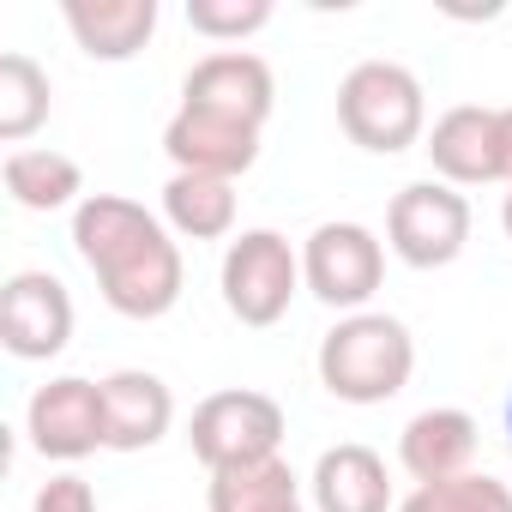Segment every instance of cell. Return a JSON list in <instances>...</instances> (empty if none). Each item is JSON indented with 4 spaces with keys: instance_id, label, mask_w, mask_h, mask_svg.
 Masks as SVG:
<instances>
[{
    "instance_id": "1",
    "label": "cell",
    "mask_w": 512,
    "mask_h": 512,
    "mask_svg": "<svg viewBox=\"0 0 512 512\" xmlns=\"http://www.w3.org/2000/svg\"><path fill=\"white\" fill-rule=\"evenodd\" d=\"M73 247L121 320H163L187 290V266H181L169 223L151 217L139 199H121V193L79 199Z\"/></svg>"
},
{
    "instance_id": "2",
    "label": "cell",
    "mask_w": 512,
    "mask_h": 512,
    "mask_svg": "<svg viewBox=\"0 0 512 512\" xmlns=\"http://www.w3.org/2000/svg\"><path fill=\"white\" fill-rule=\"evenodd\" d=\"M416 374V338L398 314H344L320 338V386L338 404H386Z\"/></svg>"
},
{
    "instance_id": "3",
    "label": "cell",
    "mask_w": 512,
    "mask_h": 512,
    "mask_svg": "<svg viewBox=\"0 0 512 512\" xmlns=\"http://www.w3.org/2000/svg\"><path fill=\"white\" fill-rule=\"evenodd\" d=\"M338 127L350 145L374 157H398L416 139H428V97L422 79L398 61H362L338 85Z\"/></svg>"
},
{
    "instance_id": "4",
    "label": "cell",
    "mask_w": 512,
    "mask_h": 512,
    "mask_svg": "<svg viewBox=\"0 0 512 512\" xmlns=\"http://www.w3.org/2000/svg\"><path fill=\"white\" fill-rule=\"evenodd\" d=\"M223 308L253 326V332H266L290 314L296 290H302V253L290 247V235L278 229H241L229 247H223Z\"/></svg>"
},
{
    "instance_id": "5",
    "label": "cell",
    "mask_w": 512,
    "mask_h": 512,
    "mask_svg": "<svg viewBox=\"0 0 512 512\" xmlns=\"http://www.w3.org/2000/svg\"><path fill=\"white\" fill-rule=\"evenodd\" d=\"M187 446H193V458L211 476L217 470H235V464L278 458V446H284V404L266 398V392H253V386L211 392V398L193 404Z\"/></svg>"
},
{
    "instance_id": "6",
    "label": "cell",
    "mask_w": 512,
    "mask_h": 512,
    "mask_svg": "<svg viewBox=\"0 0 512 512\" xmlns=\"http://www.w3.org/2000/svg\"><path fill=\"white\" fill-rule=\"evenodd\" d=\"M470 241V199L446 181H410L392 193L386 211V247L410 272H440L452 266Z\"/></svg>"
},
{
    "instance_id": "7",
    "label": "cell",
    "mask_w": 512,
    "mask_h": 512,
    "mask_svg": "<svg viewBox=\"0 0 512 512\" xmlns=\"http://www.w3.org/2000/svg\"><path fill=\"white\" fill-rule=\"evenodd\" d=\"M302 284L338 314H368L374 290L386 284L380 235L368 223H320L302 241Z\"/></svg>"
},
{
    "instance_id": "8",
    "label": "cell",
    "mask_w": 512,
    "mask_h": 512,
    "mask_svg": "<svg viewBox=\"0 0 512 512\" xmlns=\"http://www.w3.org/2000/svg\"><path fill=\"white\" fill-rule=\"evenodd\" d=\"M25 434L55 464H79L97 446H109V428H103V380L61 374V380L37 386L31 404H25Z\"/></svg>"
},
{
    "instance_id": "9",
    "label": "cell",
    "mask_w": 512,
    "mask_h": 512,
    "mask_svg": "<svg viewBox=\"0 0 512 512\" xmlns=\"http://www.w3.org/2000/svg\"><path fill=\"white\" fill-rule=\"evenodd\" d=\"M0 344L19 362H49L73 344V296L55 272H13L0 290Z\"/></svg>"
},
{
    "instance_id": "10",
    "label": "cell",
    "mask_w": 512,
    "mask_h": 512,
    "mask_svg": "<svg viewBox=\"0 0 512 512\" xmlns=\"http://www.w3.org/2000/svg\"><path fill=\"white\" fill-rule=\"evenodd\" d=\"M163 151L181 175H217L235 181L260 163V127H247L235 115H211V109H175L163 127Z\"/></svg>"
},
{
    "instance_id": "11",
    "label": "cell",
    "mask_w": 512,
    "mask_h": 512,
    "mask_svg": "<svg viewBox=\"0 0 512 512\" xmlns=\"http://www.w3.org/2000/svg\"><path fill=\"white\" fill-rule=\"evenodd\" d=\"M181 103L187 109H211V115H235L247 127H266L272 103H278V79L260 55L247 49H217L205 55L187 79H181Z\"/></svg>"
},
{
    "instance_id": "12",
    "label": "cell",
    "mask_w": 512,
    "mask_h": 512,
    "mask_svg": "<svg viewBox=\"0 0 512 512\" xmlns=\"http://www.w3.org/2000/svg\"><path fill=\"white\" fill-rule=\"evenodd\" d=\"M422 151H428V163H434V175H440L446 187L500 181V121H494V109H482V103L446 109V115L428 127Z\"/></svg>"
},
{
    "instance_id": "13",
    "label": "cell",
    "mask_w": 512,
    "mask_h": 512,
    "mask_svg": "<svg viewBox=\"0 0 512 512\" xmlns=\"http://www.w3.org/2000/svg\"><path fill=\"white\" fill-rule=\"evenodd\" d=\"M175 422V392L145 368H115L103 380V428L109 452H151Z\"/></svg>"
},
{
    "instance_id": "14",
    "label": "cell",
    "mask_w": 512,
    "mask_h": 512,
    "mask_svg": "<svg viewBox=\"0 0 512 512\" xmlns=\"http://www.w3.org/2000/svg\"><path fill=\"white\" fill-rule=\"evenodd\" d=\"M476 416L470 410H422L404 422L398 434V464L416 476V482H446V476H464L470 458H476Z\"/></svg>"
},
{
    "instance_id": "15",
    "label": "cell",
    "mask_w": 512,
    "mask_h": 512,
    "mask_svg": "<svg viewBox=\"0 0 512 512\" xmlns=\"http://www.w3.org/2000/svg\"><path fill=\"white\" fill-rule=\"evenodd\" d=\"M314 506L320 512H392L386 458L362 440L326 446L320 464H314Z\"/></svg>"
},
{
    "instance_id": "16",
    "label": "cell",
    "mask_w": 512,
    "mask_h": 512,
    "mask_svg": "<svg viewBox=\"0 0 512 512\" xmlns=\"http://www.w3.org/2000/svg\"><path fill=\"white\" fill-rule=\"evenodd\" d=\"M61 19L91 61H133L157 31V0H67Z\"/></svg>"
},
{
    "instance_id": "17",
    "label": "cell",
    "mask_w": 512,
    "mask_h": 512,
    "mask_svg": "<svg viewBox=\"0 0 512 512\" xmlns=\"http://www.w3.org/2000/svg\"><path fill=\"white\" fill-rule=\"evenodd\" d=\"M163 223L187 241H235V181L217 175H169L163 181Z\"/></svg>"
},
{
    "instance_id": "18",
    "label": "cell",
    "mask_w": 512,
    "mask_h": 512,
    "mask_svg": "<svg viewBox=\"0 0 512 512\" xmlns=\"http://www.w3.org/2000/svg\"><path fill=\"white\" fill-rule=\"evenodd\" d=\"M0 181H7L13 205H25V211H67V205L85 193V169H79L67 151H49V145L7 151Z\"/></svg>"
},
{
    "instance_id": "19",
    "label": "cell",
    "mask_w": 512,
    "mask_h": 512,
    "mask_svg": "<svg viewBox=\"0 0 512 512\" xmlns=\"http://www.w3.org/2000/svg\"><path fill=\"white\" fill-rule=\"evenodd\" d=\"M211 512H308L302 506V482L284 458H260V464H235L211 476L205 494Z\"/></svg>"
},
{
    "instance_id": "20",
    "label": "cell",
    "mask_w": 512,
    "mask_h": 512,
    "mask_svg": "<svg viewBox=\"0 0 512 512\" xmlns=\"http://www.w3.org/2000/svg\"><path fill=\"white\" fill-rule=\"evenodd\" d=\"M49 121V73L31 61V55H0V139L19 145Z\"/></svg>"
},
{
    "instance_id": "21",
    "label": "cell",
    "mask_w": 512,
    "mask_h": 512,
    "mask_svg": "<svg viewBox=\"0 0 512 512\" xmlns=\"http://www.w3.org/2000/svg\"><path fill=\"white\" fill-rule=\"evenodd\" d=\"M398 512H512V482H494L482 470L446 476V482H416Z\"/></svg>"
},
{
    "instance_id": "22",
    "label": "cell",
    "mask_w": 512,
    "mask_h": 512,
    "mask_svg": "<svg viewBox=\"0 0 512 512\" xmlns=\"http://www.w3.org/2000/svg\"><path fill=\"white\" fill-rule=\"evenodd\" d=\"M187 25L211 43H241L272 25V0H187Z\"/></svg>"
},
{
    "instance_id": "23",
    "label": "cell",
    "mask_w": 512,
    "mask_h": 512,
    "mask_svg": "<svg viewBox=\"0 0 512 512\" xmlns=\"http://www.w3.org/2000/svg\"><path fill=\"white\" fill-rule=\"evenodd\" d=\"M31 512H97V488L85 482V476H49L43 488H37V500H31Z\"/></svg>"
},
{
    "instance_id": "24",
    "label": "cell",
    "mask_w": 512,
    "mask_h": 512,
    "mask_svg": "<svg viewBox=\"0 0 512 512\" xmlns=\"http://www.w3.org/2000/svg\"><path fill=\"white\" fill-rule=\"evenodd\" d=\"M494 121H500V181L512 187V109H494Z\"/></svg>"
},
{
    "instance_id": "25",
    "label": "cell",
    "mask_w": 512,
    "mask_h": 512,
    "mask_svg": "<svg viewBox=\"0 0 512 512\" xmlns=\"http://www.w3.org/2000/svg\"><path fill=\"white\" fill-rule=\"evenodd\" d=\"M500 229H506V241H512V193H506V205H500Z\"/></svg>"
},
{
    "instance_id": "26",
    "label": "cell",
    "mask_w": 512,
    "mask_h": 512,
    "mask_svg": "<svg viewBox=\"0 0 512 512\" xmlns=\"http://www.w3.org/2000/svg\"><path fill=\"white\" fill-rule=\"evenodd\" d=\"M506 452H512V392H506Z\"/></svg>"
}]
</instances>
